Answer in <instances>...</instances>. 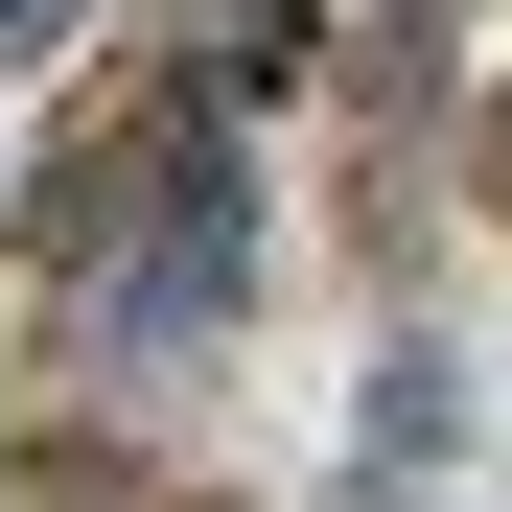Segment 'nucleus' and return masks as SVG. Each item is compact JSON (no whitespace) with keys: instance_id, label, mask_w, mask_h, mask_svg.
<instances>
[{"instance_id":"5","label":"nucleus","mask_w":512,"mask_h":512,"mask_svg":"<svg viewBox=\"0 0 512 512\" xmlns=\"http://www.w3.org/2000/svg\"><path fill=\"white\" fill-rule=\"evenodd\" d=\"M466 163H489V210H512V94H489V140H466Z\"/></svg>"},{"instance_id":"4","label":"nucleus","mask_w":512,"mask_h":512,"mask_svg":"<svg viewBox=\"0 0 512 512\" xmlns=\"http://www.w3.org/2000/svg\"><path fill=\"white\" fill-rule=\"evenodd\" d=\"M70 24H94V0H0V47H70Z\"/></svg>"},{"instance_id":"2","label":"nucleus","mask_w":512,"mask_h":512,"mask_svg":"<svg viewBox=\"0 0 512 512\" xmlns=\"http://www.w3.org/2000/svg\"><path fill=\"white\" fill-rule=\"evenodd\" d=\"M419 443H466V373H443V350H396V373H373V466H419Z\"/></svg>"},{"instance_id":"6","label":"nucleus","mask_w":512,"mask_h":512,"mask_svg":"<svg viewBox=\"0 0 512 512\" xmlns=\"http://www.w3.org/2000/svg\"><path fill=\"white\" fill-rule=\"evenodd\" d=\"M396 24H419V47H443V0H396Z\"/></svg>"},{"instance_id":"3","label":"nucleus","mask_w":512,"mask_h":512,"mask_svg":"<svg viewBox=\"0 0 512 512\" xmlns=\"http://www.w3.org/2000/svg\"><path fill=\"white\" fill-rule=\"evenodd\" d=\"M47 512H163L140 466H94V443H47Z\"/></svg>"},{"instance_id":"1","label":"nucleus","mask_w":512,"mask_h":512,"mask_svg":"<svg viewBox=\"0 0 512 512\" xmlns=\"http://www.w3.org/2000/svg\"><path fill=\"white\" fill-rule=\"evenodd\" d=\"M233 280H256V210H233V163H210V187L117 256V326H140V350H187V326H233Z\"/></svg>"}]
</instances>
